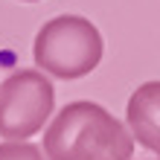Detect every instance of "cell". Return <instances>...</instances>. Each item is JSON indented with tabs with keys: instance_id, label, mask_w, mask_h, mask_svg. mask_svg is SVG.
Listing matches in <instances>:
<instances>
[{
	"instance_id": "6da1fadb",
	"label": "cell",
	"mask_w": 160,
	"mask_h": 160,
	"mask_svg": "<svg viewBox=\"0 0 160 160\" xmlns=\"http://www.w3.org/2000/svg\"><path fill=\"white\" fill-rule=\"evenodd\" d=\"M47 160H131L134 134L96 102H70L44 131Z\"/></svg>"
},
{
	"instance_id": "7a4b0ae2",
	"label": "cell",
	"mask_w": 160,
	"mask_h": 160,
	"mask_svg": "<svg viewBox=\"0 0 160 160\" xmlns=\"http://www.w3.org/2000/svg\"><path fill=\"white\" fill-rule=\"evenodd\" d=\"M102 35L82 15H58L47 21L32 44L35 64L55 79L76 82L93 73L102 61Z\"/></svg>"
},
{
	"instance_id": "3957f363",
	"label": "cell",
	"mask_w": 160,
	"mask_h": 160,
	"mask_svg": "<svg viewBox=\"0 0 160 160\" xmlns=\"http://www.w3.org/2000/svg\"><path fill=\"white\" fill-rule=\"evenodd\" d=\"M52 105V82L41 70H15L0 82V137L29 140L47 125Z\"/></svg>"
},
{
	"instance_id": "277c9868",
	"label": "cell",
	"mask_w": 160,
	"mask_h": 160,
	"mask_svg": "<svg viewBox=\"0 0 160 160\" xmlns=\"http://www.w3.org/2000/svg\"><path fill=\"white\" fill-rule=\"evenodd\" d=\"M125 119L137 143L160 157V82H146L131 93Z\"/></svg>"
},
{
	"instance_id": "5b68a950",
	"label": "cell",
	"mask_w": 160,
	"mask_h": 160,
	"mask_svg": "<svg viewBox=\"0 0 160 160\" xmlns=\"http://www.w3.org/2000/svg\"><path fill=\"white\" fill-rule=\"evenodd\" d=\"M0 160H47V154L44 148L26 140H9V143H0Z\"/></svg>"
},
{
	"instance_id": "8992f818",
	"label": "cell",
	"mask_w": 160,
	"mask_h": 160,
	"mask_svg": "<svg viewBox=\"0 0 160 160\" xmlns=\"http://www.w3.org/2000/svg\"><path fill=\"white\" fill-rule=\"evenodd\" d=\"M23 3H35V0H23Z\"/></svg>"
},
{
	"instance_id": "52a82bcc",
	"label": "cell",
	"mask_w": 160,
	"mask_h": 160,
	"mask_svg": "<svg viewBox=\"0 0 160 160\" xmlns=\"http://www.w3.org/2000/svg\"><path fill=\"white\" fill-rule=\"evenodd\" d=\"M157 160H160V157H157Z\"/></svg>"
}]
</instances>
